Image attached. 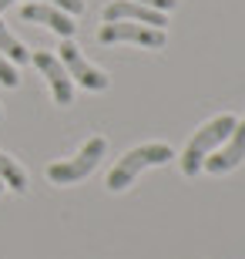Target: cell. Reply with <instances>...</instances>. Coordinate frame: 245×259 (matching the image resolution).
Returning <instances> with one entry per match:
<instances>
[{
  "mask_svg": "<svg viewBox=\"0 0 245 259\" xmlns=\"http://www.w3.org/2000/svg\"><path fill=\"white\" fill-rule=\"evenodd\" d=\"M232 128H235V118H232V115H218V118H212L205 128H198L195 138H191L188 148H185V155H181V172L195 175L198 168L205 165L208 155H212L218 145L232 135Z\"/></svg>",
  "mask_w": 245,
  "mask_h": 259,
  "instance_id": "obj_1",
  "label": "cell"
},
{
  "mask_svg": "<svg viewBox=\"0 0 245 259\" xmlns=\"http://www.w3.org/2000/svg\"><path fill=\"white\" fill-rule=\"evenodd\" d=\"M168 158H171V148H168V145H161V142H155V145H138V148H131V152H128L121 162L108 172V189H111V192H121V189H128V185H131V179L141 172V168L165 165Z\"/></svg>",
  "mask_w": 245,
  "mask_h": 259,
  "instance_id": "obj_2",
  "label": "cell"
},
{
  "mask_svg": "<svg viewBox=\"0 0 245 259\" xmlns=\"http://www.w3.org/2000/svg\"><path fill=\"white\" fill-rule=\"evenodd\" d=\"M104 138H91V142L81 148V152L71 158V162H54L47 168V179L54 185H71V182H81L84 175H91L97 168V162L104 158Z\"/></svg>",
  "mask_w": 245,
  "mask_h": 259,
  "instance_id": "obj_3",
  "label": "cell"
},
{
  "mask_svg": "<svg viewBox=\"0 0 245 259\" xmlns=\"http://www.w3.org/2000/svg\"><path fill=\"white\" fill-rule=\"evenodd\" d=\"M101 44H121V40H131V44H141V48H165L168 37L165 30L158 27H144V24H131V20H114V24H104L101 34H97Z\"/></svg>",
  "mask_w": 245,
  "mask_h": 259,
  "instance_id": "obj_4",
  "label": "cell"
},
{
  "mask_svg": "<svg viewBox=\"0 0 245 259\" xmlns=\"http://www.w3.org/2000/svg\"><path fill=\"white\" fill-rule=\"evenodd\" d=\"M61 64H64V71H67V77H74L77 84H84L87 91H104V88H108V77L101 74V71H97V67H91L87 64L84 58H81V51L74 48V44H71V40H64V44H61Z\"/></svg>",
  "mask_w": 245,
  "mask_h": 259,
  "instance_id": "obj_5",
  "label": "cell"
},
{
  "mask_svg": "<svg viewBox=\"0 0 245 259\" xmlns=\"http://www.w3.org/2000/svg\"><path fill=\"white\" fill-rule=\"evenodd\" d=\"M34 64L40 67V74L47 77L51 95H54L57 105H71V101H74V88H71V77H67L64 64H61L51 51H37V54H34Z\"/></svg>",
  "mask_w": 245,
  "mask_h": 259,
  "instance_id": "obj_6",
  "label": "cell"
},
{
  "mask_svg": "<svg viewBox=\"0 0 245 259\" xmlns=\"http://www.w3.org/2000/svg\"><path fill=\"white\" fill-rule=\"evenodd\" d=\"M114 20H131V24H144V27H165V14L161 10H151L144 4H134V0H114L104 7V24H114Z\"/></svg>",
  "mask_w": 245,
  "mask_h": 259,
  "instance_id": "obj_7",
  "label": "cell"
},
{
  "mask_svg": "<svg viewBox=\"0 0 245 259\" xmlns=\"http://www.w3.org/2000/svg\"><path fill=\"white\" fill-rule=\"evenodd\" d=\"M20 17L34 20V24H44V27H51L54 34H61L64 40H71V34H74V20L67 17L64 10L51 7V4H40V0H27V4L20 7Z\"/></svg>",
  "mask_w": 245,
  "mask_h": 259,
  "instance_id": "obj_8",
  "label": "cell"
},
{
  "mask_svg": "<svg viewBox=\"0 0 245 259\" xmlns=\"http://www.w3.org/2000/svg\"><path fill=\"white\" fill-rule=\"evenodd\" d=\"M242 158H245V121H235L232 135L225 138V148L208 155L205 168L208 172H232L235 165H242Z\"/></svg>",
  "mask_w": 245,
  "mask_h": 259,
  "instance_id": "obj_9",
  "label": "cell"
},
{
  "mask_svg": "<svg viewBox=\"0 0 245 259\" xmlns=\"http://www.w3.org/2000/svg\"><path fill=\"white\" fill-rule=\"evenodd\" d=\"M0 54H4V58H10L14 64H27V61H30V51L24 48V44H20V40L14 37L7 27H4V24H0Z\"/></svg>",
  "mask_w": 245,
  "mask_h": 259,
  "instance_id": "obj_10",
  "label": "cell"
},
{
  "mask_svg": "<svg viewBox=\"0 0 245 259\" xmlns=\"http://www.w3.org/2000/svg\"><path fill=\"white\" fill-rule=\"evenodd\" d=\"M0 179H4L14 192H24V189H27V175L20 172V165L14 162V158H7V155H0Z\"/></svg>",
  "mask_w": 245,
  "mask_h": 259,
  "instance_id": "obj_11",
  "label": "cell"
},
{
  "mask_svg": "<svg viewBox=\"0 0 245 259\" xmlns=\"http://www.w3.org/2000/svg\"><path fill=\"white\" fill-rule=\"evenodd\" d=\"M20 77H17V71H14V64H10L4 54H0V84H7V88H14Z\"/></svg>",
  "mask_w": 245,
  "mask_h": 259,
  "instance_id": "obj_12",
  "label": "cell"
},
{
  "mask_svg": "<svg viewBox=\"0 0 245 259\" xmlns=\"http://www.w3.org/2000/svg\"><path fill=\"white\" fill-rule=\"evenodd\" d=\"M40 4H51V7L64 10V14H81L84 10V0H40Z\"/></svg>",
  "mask_w": 245,
  "mask_h": 259,
  "instance_id": "obj_13",
  "label": "cell"
},
{
  "mask_svg": "<svg viewBox=\"0 0 245 259\" xmlns=\"http://www.w3.org/2000/svg\"><path fill=\"white\" fill-rule=\"evenodd\" d=\"M134 4H144V7H151V10H161V14L175 7V0H134Z\"/></svg>",
  "mask_w": 245,
  "mask_h": 259,
  "instance_id": "obj_14",
  "label": "cell"
},
{
  "mask_svg": "<svg viewBox=\"0 0 245 259\" xmlns=\"http://www.w3.org/2000/svg\"><path fill=\"white\" fill-rule=\"evenodd\" d=\"M10 4H14V0H0V10H7Z\"/></svg>",
  "mask_w": 245,
  "mask_h": 259,
  "instance_id": "obj_15",
  "label": "cell"
},
{
  "mask_svg": "<svg viewBox=\"0 0 245 259\" xmlns=\"http://www.w3.org/2000/svg\"><path fill=\"white\" fill-rule=\"evenodd\" d=\"M0 192H4V185H0Z\"/></svg>",
  "mask_w": 245,
  "mask_h": 259,
  "instance_id": "obj_16",
  "label": "cell"
}]
</instances>
